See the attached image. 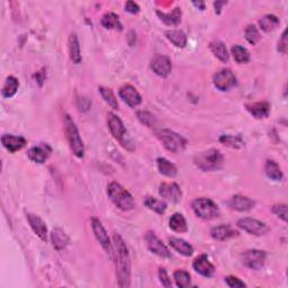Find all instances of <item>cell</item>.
<instances>
[{
  "mask_svg": "<svg viewBox=\"0 0 288 288\" xmlns=\"http://www.w3.org/2000/svg\"><path fill=\"white\" fill-rule=\"evenodd\" d=\"M113 251L116 264V276L119 287H129L131 285V259L128 249L122 236L117 233L113 235Z\"/></svg>",
  "mask_w": 288,
  "mask_h": 288,
  "instance_id": "cell-1",
  "label": "cell"
},
{
  "mask_svg": "<svg viewBox=\"0 0 288 288\" xmlns=\"http://www.w3.org/2000/svg\"><path fill=\"white\" fill-rule=\"evenodd\" d=\"M194 164L202 171H216L224 165V157L218 149H208L194 157Z\"/></svg>",
  "mask_w": 288,
  "mask_h": 288,
  "instance_id": "cell-2",
  "label": "cell"
},
{
  "mask_svg": "<svg viewBox=\"0 0 288 288\" xmlns=\"http://www.w3.org/2000/svg\"><path fill=\"white\" fill-rule=\"evenodd\" d=\"M107 195L112 202L124 212H128L135 207L133 196L118 182L113 181L107 186Z\"/></svg>",
  "mask_w": 288,
  "mask_h": 288,
  "instance_id": "cell-3",
  "label": "cell"
},
{
  "mask_svg": "<svg viewBox=\"0 0 288 288\" xmlns=\"http://www.w3.org/2000/svg\"><path fill=\"white\" fill-rule=\"evenodd\" d=\"M63 122L66 139H68L71 151L79 159H82L85 157V145H83V141L81 139L76 123H74V120L68 114L64 115Z\"/></svg>",
  "mask_w": 288,
  "mask_h": 288,
  "instance_id": "cell-4",
  "label": "cell"
},
{
  "mask_svg": "<svg viewBox=\"0 0 288 288\" xmlns=\"http://www.w3.org/2000/svg\"><path fill=\"white\" fill-rule=\"evenodd\" d=\"M191 208L199 219L214 220L220 216V208L216 203L210 198H196L191 203Z\"/></svg>",
  "mask_w": 288,
  "mask_h": 288,
  "instance_id": "cell-5",
  "label": "cell"
},
{
  "mask_svg": "<svg viewBox=\"0 0 288 288\" xmlns=\"http://www.w3.org/2000/svg\"><path fill=\"white\" fill-rule=\"evenodd\" d=\"M159 139L164 147L173 153H180L186 148V140L171 129H162L159 133Z\"/></svg>",
  "mask_w": 288,
  "mask_h": 288,
  "instance_id": "cell-6",
  "label": "cell"
},
{
  "mask_svg": "<svg viewBox=\"0 0 288 288\" xmlns=\"http://www.w3.org/2000/svg\"><path fill=\"white\" fill-rule=\"evenodd\" d=\"M236 225L241 230H243V231L248 232L252 235H257V236L266 235L267 233L270 231L268 225L256 219H250V218L241 219L237 221Z\"/></svg>",
  "mask_w": 288,
  "mask_h": 288,
  "instance_id": "cell-7",
  "label": "cell"
},
{
  "mask_svg": "<svg viewBox=\"0 0 288 288\" xmlns=\"http://www.w3.org/2000/svg\"><path fill=\"white\" fill-rule=\"evenodd\" d=\"M213 83L220 91H228L236 85V77L230 69H222L215 73Z\"/></svg>",
  "mask_w": 288,
  "mask_h": 288,
  "instance_id": "cell-8",
  "label": "cell"
},
{
  "mask_svg": "<svg viewBox=\"0 0 288 288\" xmlns=\"http://www.w3.org/2000/svg\"><path fill=\"white\" fill-rule=\"evenodd\" d=\"M267 254L262 250H248L242 254V262L252 270H260L266 262Z\"/></svg>",
  "mask_w": 288,
  "mask_h": 288,
  "instance_id": "cell-9",
  "label": "cell"
},
{
  "mask_svg": "<svg viewBox=\"0 0 288 288\" xmlns=\"http://www.w3.org/2000/svg\"><path fill=\"white\" fill-rule=\"evenodd\" d=\"M91 228H93L94 234L96 236V239L98 240L100 245H102L103 249L113 258V254H114V251H113V244L111 242L110 236L107 234L105 228L103 227L102 222H100L98 219L93 218L91 219Z\"/></svg>",
  "mask_w": 288,
  "mask_h": 288,
  "instance_id": "cell-10",
  "label": "cell"
},
{
  "mask_svg": "<svg viewBox=\"0 0 288 288\" xmlns=\"http://www.w3.org/2000/svg\"><path fill=\"white\" fill-rule=\"evenodd\" d=\"M145 243H147L148 249L151 251L152 253L157 254L161 258H170L171 257V252L169 251V249L166 247L159 237L156 235V233L152 231H149L145 233L144 236Z\"/></svg>",
  "mask_w": 288,
  "mask_h": 288,
  "instance_id": "cell-11",
  "label": "cell"
},
{
  "mask_svg": "<svg viewBox=\"0 0 288 288\" xmlns=\"http://www.w3.org/2000/svg\"><path fill=\"white\" fill-rule=\"evenodd\" d=\"M107 124L110 128L111 134L114 136V139L120 142V144H125V135H126V128L117 115L110 113L107 116Z\"/></svg>",
  "mask_w": 288,
  "mask_h": 288,
  "instance_id": "cell-12",
  "label": "cell"
},
{
  "mask_svg": "<svg viewBox=\"0 0 288 288\" xmlns=\"http://www.w3.org/2000/svg\"><path fill=\"white\" fill-rule=\"evenodd\" d=\"M151 69L157 76L166 78L170 74L173 64H171V61L168 57L162 56V54H157L151 61Z\"/></svg>",
  "mask_w": 288,
  "mask_h": 288,
  "instance_id": "cell-13",
  "label": "cell"
},
{
  "mask_svg": "<svg viewBox=\"0 0 288 288\" xmlns=\"http://www.w3.org/2000/svg\"><path fill=\"white\" fill-rule=\"evenodd\" d=\"M159 195L171 203H178L181 199V189L176 182H162L159 187Z\"/></svg>",
  "mask_w": 288,
  "mask_h": 288,
  "instance_id": "cell-14",
  "label": "cell"
},
{
  "mask_svg": "<svg viewBox=\"0 0 288 288\" xmlns=\"http://www.w3.org/2000/svg\"><path fill=\"white\" fill-rule=\"evenodd\" d=\"M52 153V148L48 143H40L36 147H33L28 150L27 156L35 164L42 165L49 159V157Z\"/></svg>",
  "mask_w": 288,
  "mask_h": 288,
  "instance_id": "cell-15",
  "label": "cell"
},
{
  "mask_svg": "<svg viewBox=\"0 0 288 288\" xmlns=\"http://www.w3.org/2000/svg\"><path fill=\"white\" fill-rule=\"evenodd\" d=\"M118 94L119 97L123 99V102L132 108L137 107L142 103V97L139 91L131 85H124L120 87Z\"/></svg>",
  "mask_w": 288,
  "mask_h": 288,
  "instance_id": "cell-16",
  "label": "cell"
},
{
  "mask_svg": "<svg viewBox=\"0 0 288 288\" xmlns=\"http://www.w3.org/2000/svg\"><path fill=\"white\" fill-rule=\"evenodd\" d=\"M193 268L197 274L203 277H212L215 273V267L213 266L206 254H202V256L197 257L193 262Z\"/></svg>",
  "mask_w": 288,
  "mask_h": 288,
  "instance_id": "cell-17",
  "label": "cell"
},
{
  "mask_svg": "<svg viewBox=\"0 0 288 288\" xmlns=\"http://www.w3.org/2000/svg\"><path fill=\"white\" fill-rule=\"evenodd\" d=\"M237 235H239V232L230 224H221L211 230V236L218 241H225L232 239V237H236Z\"/></svg>",
  "mask_w": 288,
  "mask_h": 288,
  "instance_id": "cell-18",
  "label": "cell"
},
{
  "mask_svg": "<svg viewBox=\"0 0 288 288\" xmlns=\"http://www.w3.org/2000/svg\"><path fill=\"white\" fill-rule=\"evenodd\" d=\"M228 205L231 210H234L237 212H247L252 210L254 205H256V203L249 197H245V196L234 195L233 197L230 198Z\"/></svg>",
  "mask_w": 288,
  "mask_h": 288,
  "instance_id": "cell-19",
  "label": "cell"
},
{
  "mask_svg": "<svg viewBox=\"0 0 288 288\" xmlns=\"http://www.w3.org/2000/svg\"><path fill=\"white\" fill-rule=\"evenodd\" d=\"M1 143L3 148L11 153H15L22 150L26 145L27 141L23 136H16L12 134H3L1 136Z\"/></svg>",
  "mask_w": 288,
  "mask_h": 288,
  "instance_id": "cell-20",
  "label": "cell"
},
{
  "mask_svg": "<svg viewBox=\"0 0 288 288\" xmlns=\"http://www.w3.org/2000/svg\"><path fill=\"white\" fill-rule=\"evenodd\" d=\"M28 223H30L33 232L40 237L42 241L48 240V228L47 224L42 220L39 215L35 214H27L26 215Z\"/></svg>",
  "mask_w": 288,
  "mask_h": 288,
  "instance_id": "cell-21",
  "label": "cell"
},
{
  "mask_svg": "<svg viewBox=\"0 0 288 288\" xmlns=\"http://www.w3.org/2000/svg\"><path fill=\"white\" fill-rule=\"evenodd\" d=\"M247 111L251 114L254 118L262 119L267 118L270 113V104L268 102H258L245 105Z\"/></svg>",
  "mask_w": 288,
  "mask_h": 288,
  "instance_id": "cell-22",
  "label": "cell"
},
{
  "mask_svg": "<svg viewBox=\"0 0 288 288\" xmlns=\"http://www.w3.org/2000/svg\"><path fill=\"white\" fill-rule=\"evenodd\" d=\"M69 56L70 60L73 62L74 64H79L81 62V51H80V44H79V40L77 34L72 33L69 36Z\"/></svg>",
  "mask_w": 288,
  "mask_h": 288,
  "instance_id": "cell-23",
  "label": "cell"
},
{
  "mask_svg": "<svg viewBox=\"0 0 288 288\" xmlns=\"http://www.w3.org/2000/svg\"><path fill=\"white\" fill-rule=\"evenodd\" d=\"M51 240L53 248L57 250V251H61L63 250L66 245L69 243V236L66 233L61 229H54L51 234Z\"/></svg>",
  "mask_w": 288,
  "mask_h": 288,
  "instance_id": "cell-24",
  "label": "cell"
},
{
  "mask_svg": "<svg viewBox=\"0 0 288 288\" xmlns=\"http://www.w3.org/2000/svg\"><path fill=\"white\" fill-rule=\"evenodd\" d=\"M169 244L174 250H176L178 253H180L185 257H190L191 254L194 253L193 245L189 244L188 242L182 239H178V237H170Z\"/></svg>",
  "mask_w": 288,
  "mask_h": 288,
  "instance_id": "cell-25",
  "label": "cell"
},
{
  "mask_svg": "<svg viewBox=\"0 0 288 288\" xmlns=\"http://www.w3.org/2000/svg\"><path fill=\"white\" fill-rule=\"evenodd\" d=\"M157 15L159 16L161 22H164L166 25H169V26L178 25L181 20V9L179 7L174 8L173 12H169V14H166V12H161L160 10H158Z\"/></svg>",
  "mask_w": 288,
  "mask_h": 288,
  "instance_id": "cell-26",
  "label": "cell"
},
{
  "mask_svg": "<svg viewBox=\"0 0 288 288\" xmlns=\"http://www.w3.org/2000/svg\"><path fill=\"white\" fill-rule=\"evenodd\" d=\"M157 166L159 169L160 173L168 178H174L177 176V168L173 164H171L169 160H167L166 158H158L157 159Z\"/></svg>",
  "mask_w": 288,
  "mask_h": 288,
  "instance_id": "cell-27",
  "label": "cell"
},
{
  "mask_svg": "<svg viewBox=\"0 0 288 288\" xmlns=\"http://www.w3.org/2000/svg\"><path fill=\"white\" fill-rule=\"evenodd\" d=\"M166 37L176 48L183 49L187 45V36L182 31L169 30V31L166 32Z\"/></svg>",
  "mask_w": 288,
  "mask_h": 288,
  "instance_id": "cell-28",
  "label": "cell"
},
{
  "mask_svg": "<svg viewBox=\"0 0 288 288\" xmlns=\"http://www.w3.org/2000/svg\"><path fill=\"white\" fill-rule=\"evenodd\" d=\"M210 50L220 61L224 62V63H227V62L229 61L230 54H229L228 49H227V47H225V44L223 43V42H221V41L211 42Z\"/></svg>",
  "mask_w": 288,
  "mask_h": 288,
  "instance_id": "cell-29",
  "label": "cell"
},
{
  "mask_svg": "<svg viewBox=\"0 0 288 288\" xmlns=\"http://www.w3.org/2000/svg\"><path fill=\"white\" fill-rule=\"evenodd\" d=\"M102 25L107 30H115V31H122L123 26L120 23L119 17L114 12H106L102 17Z\"/></svg>",
  "mask_w": 288,
  "mask_h": 288,
  "instance_id": "cell-30",
  "label": "cell"
},
{
  "mask_svg": "<svg viewBox=\"0 0 288 288\" xmlns=\"http://www.w3.org/2000/svg\"><path fill=\"white\" fill-rule=\"evenodd\" d=\"M169 228L177 233H185L188 231L187 222L180 213H174L169 220Z\"/></svg>",
  "mask_w": 288,
  "mask_h": 288,
  "instance_id": "cell-31",
  "label": "cell"
},
{
  "mask_svg": "<svg viewBox=\"0 0 288 288\" xmlns=\"http://www.w3.org/2000/svg\"><path fill=\"white\" fill-rule=\"evenodd\" d=\"M19 88V82L18 79H16L15 77L9 76L7 79L5 83H3L1 95L3 98H11L12 96H15L17 90Z\"/></svg>",
  "mask_w": 288,
  "mask_h": 288,
  "instance_id": "cell-32",
  "label": "cell"
},
{
  "mask_svg": "<svg viewBox=\"0 0 288 288\" xmlns=\"http://www.w3.org/2000/svg\"><path fill=\"white\" fill-rule=\"evenodd\" d=\"M279 24H281L279 18L275 15H266L261 19H259V26H260L261 30L266 33L276 30L279 26Z\"/></svg>",
  "mask_w": 288,
  "mask_h": 288,
  "instance_id": "cell-33",
  "label": "cell"
},
{
  "mask_svg": "<svg viewBox=\"0 0 288 288\" xmlns=\"http://www.w3.org/2000/svg\"><path fill=\"white\" fill-rule=\"evenodd\" d=\"M144 205L147 206L149 210L158 213V214H165L167 210L166 202L161 199H158L156 197H151V196H147L144 198Z\"/></svg>",
  "mask_w": 288,
  "mask_h": 288,
  "instance_id": "cell-34",
  "label": "cell"
},
{
  "mask_svg": "<svg viewBox=\"0 0 288 288\" xmlns=\"http://www.w3.org/2000/svg\"><path fill=\"white\" fill-rule=\"evenodd\" d=\"M265 171L267 177L274 181H281L283 179V173L279 166L274 160H268L266 162Z\"/></svg>",
  "mask_w": 288,
  "mask_h": 288,
  "instance_id": "cell-35",
  "label": "cell"
},
{
  "mask_svg": "<svg viewBox=\"0 0 288 288\" xmlns=\"http://www.w3.org/2000/svg\"><path fill=\"white\" fill-rule=\"evenodd\" d=\"M220 142L232 149H242L244 147V141L240 135H222L220 137Z\"/></svg>",
  "mask_w": 288,
  "mask_h": 288,
  "instance_id": "cell-36",
  "label": "cell"
},
{
  "mask_svg": "<svg viewBox=\"0 0 288 288\" xmlns=\"http://www.w3.org/2000/svg\"><path fill=\"white\" fill-rule=\"evenodd\" d=\"M232 54H233V58H234V60L237 62V63H247V62L250 61V54L248 52V50L241 47L239 44H235L232 47Z\"/></svg>",
  "mask_w": 288,
  "mask_h": 288,
  "instance_id": "cell-37",
  "label": "cell"
},
{
  "mask_svg": "<svg viewBox=\"0 0 288 288\" xmlns=\"http://www.w3.org/2000/svg\"><path fill=\"white\" fill-rule=\"evenodd\" d=\"M99 93L108 106L113 108V110H118V102L112 89L106 88V87H99Z\"/></svg>",
  "mask_w": 288,
  "mask_h": 288,
  "instance_id": "cell-38",
  "label": "cell"
},
{
  "mask_svg": "<svg viewBox=\"0 0 288 288\" xmlns=\"http://www.w3.org/2000/svg\"><path fill=\"white\" fill-rule=\"evenodd\" d=\"M173 279L176 282L177 286L180 288H186L189 287L191 285V279H190V275L189 273H187L185 270H176L173 273Z\"/></svg>",
  "mask_w": 288,
  "mask_h": 288,
  "instance_id": "cell-39",
  "label": "cell"
},
{
  "mask_svg": "<svg viewBox=\"0 0 288 288\" xmlns=\"http://www.w3.org/2000/svg\"><path fill=\"white\" fill-rule=\"evenodd\" d=\"M244 35L247 41L252 45H256L260 40V34H259L258 28L254 25H248L244 31Z\"/></svg>",
  "mask_w": 288,
  "mask_h": 288,
  "instance_id": "cell-40",
  "label": "cell"
},
{
  "mask_svg": "<svg viewBox=\"0 0 288 288\" xmlns=\"http://www.w3.org/2000/svg\"><path fill=\"white\" fill-rule=\"evenodd\" d=\"M137 117L141 120L144 125H147L149 127H153L154 122H156V118L152 114H150L149 112H139L137 113Z\"/></svg>",
  "mask_w": 288,
  "mask_h": 288,
  "instance_id": "cell-41",
  "label": "cell"
},
{
  "mask_svg": "<svg viewBox=\"0 0 288 288\" xmlns=\"http://www.w3.org/2000/svg\"><path fill=\"white\" fill-rule=\"evenodd\" d=\"M271 211L275 215L277 216V218L282 219L284 222H286L287 221V206L285 204H276V205H274L273 208H271Z\"/></svg>",
  "mask_w": 288,
  "mask_h": 288,
  "instance_id": "cell-42",
  "label": "cell"
},
{
  "mask_svg": "<svg viewBox=\"0 0 288 288\" xmlns=\"http://www.w3.org/2000/svg\"><path fill=\"white\" fill-rule=\"evenodd\" d=\"M225 283L228 284V286L229 287H231V288H239V287H247V285H245V283H243L241 281V279H239L237 277H234V276H228V277H225Z\"/></svg>",
  "mask_w": 288,
  "mask_h": 288,
  "instance_id": "cell-43",
  "label": "cell"
},
{
  "mask_svg": "<svg viewBox=\"0 0 288 288\" xmlns=\"http://www.w3.org/2000/svg\"><path fill=\"white\" fill-rule=\"evenodd\" d=\"M287 47H288V42H287V31L285 30L283 32L282 37L278 41V45H277V50L278 52H281L283 54L287 53Z\"/></svg>",
  "mask_w": 288,
  "mask_h": 288,
  "instance_id": "cell-44",
  "label": "cell"
},
{
  "mask_svg": "<svg viewBox=\"0 0 288 288\" xmlns=\"http://www.w3.org/2000/svg\"><path fill=\"white\" fill-rule=\"evenodd\" d=\"M159 279H160V283L162 284V286L173 287V283H171L168 274H167V270L165 268L159 269Z\"/></svg>",
  "mask_w": 288,
  "mask_h": 288,
  "instance_id": "cell-45",
  "label": "cell"
},
{
  "mask_svg": "<svg viewBox=\"0 0 288 288\" xmlns=\"http://www.w3.org/2000/svg\"><path fill=\"white\" fill-rule=\"evenodd\" d=\"M125 10L131 12V14H137L140 11V6L136 2L129 0V1L125 3Z\"/></svg>",
  "mask_w": 288,
  "mask_h": 288,
  "instance_id": "cell-46",
  "label": "cell"
},
{
  "mask_svg": "<svg viewBox=\"0 0 288 288\" xmlns=\"http://www.w3.org/2000/svg\"><path fill=\"white\" fill-rule=\"evenodd\" d=\"M227 1H216L214 2V8L216 14H221V10H222V7L227 5Z\"/></svg>",
  "mask_w": 288,
  "mask_h": 288,
  "instance_id": "cell-47",
  "label": "cell"
},
{
  "mask_svg": "<svg viewBox=\"0 0 288 288\" xmlns=\"http://www.w3.org/2000/svg\"><path fill=\"white\" fill-rule=\"evenodd\" d=\"M193 3H194V5H195L196 7L200 8V10H204V9H205V2H204V1H198V2L194 1Z\"/></svg>",
  "mask_w": 288,
  "mask_h": 288,
  "instance_id": "cell-48",
  "label": "cell"
}]
</instances>
